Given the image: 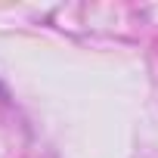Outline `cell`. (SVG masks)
I'll return each mask as SVG.
<instances>
[{"label":"cell","instance_id":"1","mask_svg":"<svg viewBox=\"0 0 158 158\" xmlns=\"http://www.w3.org/2000/svg\"><path fill=\"white\" fill-rule=\"evenodd\" d=\"M0 99H6V87L3 84H0Z\"/></svg>","mask_w":158,"mask_h":158}]
</instances>
